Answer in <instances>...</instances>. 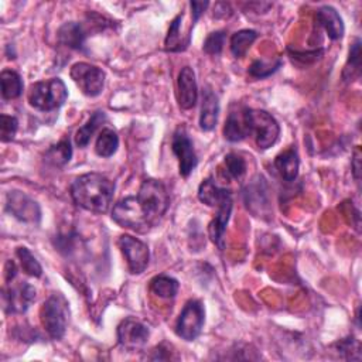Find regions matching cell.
Listing matches in <instances>:
<instances>
[{"label":"cell","mask_w":362,"mask_h":362,"mask_svg":"<svg viewBox=\"0 0 362 362\" xmlns=\"http://www.w3.org/2000/svg\"><path fill=\"white\" fill-rule=\"evenodd\" d=\"M115 195V182L99 173H86L71 184V197L82 209L93 214L109 211Z\"/></svg>","instance_id":"obj_1"},{"label":"cell","mask_w":362,"mask_h":362,"mask_svg":"<svg viewBox=\"0 0 362 362\" xmlns=\"http://www.w3.org/2000/svg\"><path fill=\"white\" fill-rule=\"evenodd\" d=\"M136 198L151 226H154L163 218L170 205V195L165 185L153 178L141 182Z\"/></svg>","instance_id":"obj_2"},{"label":"cell","mask_w":362,"mask_h":362,"mask_svg":"<svg viewBox=\"0 0 362 362\" xmlns=\"http://www.w3.org/2000/svg\"><path fill=\"white\" fill-rule=\"evenodd\" d=\"M68 98V90L61 78H51L33 83L27 92L28 103L41 112L59 109Z\"/></svg>","instance_id":"obj_3"},{"label":"cell","mask_w":362,"mask_h":362,"mask_svg":"<svg viewBox=\"0 0 362 362\" xmlns=\"http://www.w3.org/2000/svg\"><path fill=\"white\" fill-rule=\"evenodd\" d=\"M245 117L247 133L255 137V143L260 150H267L277 141L280 126L269 112L245 107Z\"/></svg>","instance_id":"obj_4"},{"label":"cell","mask_w":362,"mask_h":362,"mask_svg":"<svg viewBox=\"0 0 362 362\" xmlns=\"http://www.w3.org/2000/svg\"><path fill=\"white\" fill-rule=\"evenodd\" d=\"M41 324L52 339H61L68 325V303L61 294L49 296L40 308Z\"/></svg>","instance_id":"obj_5"},{"label":"cell","mask_w":362,"mask_h":362,"mask_svg":"<svg viewBox=\"0 0 362 362\" xmlns=\"http://www.w3.org/2000/svg\"><path fill=\"white\" fill-rule=\"evenodd\" d=\"M112 219L122 228L146 233L151 225L143 214L136 197H124L119 199L112 208Z\"/></svg>","instance_id":"obj_6"},{"label":"cell","mask_w":362,"mask_h":362,"mask_svg":"<svg viewBox=\"0 0 362 362\" xmlns=\"http://www.w3.org/2000/svg\"><path fill=\"white\" fill-rule=\"evenodd\" d=\"M205 322V308L202 301L199 300H188L182 307L177 321L174 331L177 337L184 341H194L199 337Z\"/></svg>","instance_id":"obj_7"},{"label":"cell","mask_w":362,"mask_h":362,"mask_svg":"<svg viewBox=\"0 0 362 362\" xmlns=\"http://www.w3.org/2000/svg\"><path fill=\"white\" fill-rule=\"evenodd\" d=\"M69 75L85 96L96 98L102 93L106 78L102 68L88 62H75L69 69Z\"/></svg>","instance_id":"obj_8"},{"label":"cell","mask_w":362,"mask_h":362,"mask_svg":"<svg viewBox=\"0 0 362 362\" xmlns=\"http://www.w3.org/2000/svg\"><path fill=\"white\" fill-rule=\"evenodd\" d=\"M35 300V288L27 281L6 283L1 290V305L7 314H24Z\"/></svg>","instance_id":"obj_9"},{"label":"cell","mask_w":362,"mask_h":362,"mask_svg":"<svg viewBox=\"0 0 362 362\" xmlns=\"http://www.w3.org/2000/svg\"><path fill=\"white\" fill-rule=\"evenodd\" d=\"M117 246L124 256L132 274H140L146 270L150 259V250L143 240L132 235H122L117 239Z\"/></svg>","instance_id":"obj_10"},{"label":"cell","mask_w":362,"mask_h":362,"mask_svg":"<svg viewBox=\"0 0 362 362\" xmlns=\"http://www.w3.org/2000/svg\"><path fill=\"white\" fill-rule=\"evenodd\" d=\"M171 150L178 160V171L180 174L187 178L197 167L198 158L194 150L192 140L189 139L188 133L185 132L184 126H180L173 133L171 139Z\"/></svg>","instance_id":"obj_11"},{"label":"cell","mask_w":362,"mask_h":362,"mask_svg":"<svg viewBox=\"0 0 362 362\" xmlns=\"http://www.w3.org/2000/svg\"><path fill=\"white\" fill-rule=\"evenodd\" d=\"M6 211L25 223L37 225L41 219L40 205L21 191L13 189L6 195Z\"/></svg>","instance_id":"obj_12"},{"label":"cell","mask_w":362,"mask_h":362,"mask_svg":"<svg viewBox=\"0 0 362 362\" xmlns=\"http://www.w3.org/2000/svg\"><path fill=\"white\" fill-rule=\"evenodd\" d=\"M150 337L148 327L133 318L127 317L117 325V341L127 351L141 349Z\"/></svg>","instance_id":"obj_13"},{"label":"cell","mask_w":362,"mask_h":362,"mask_svg":"<svg viewBox=\"0 0 362 362\" xmlns=\"http://www.w3.org/2000/svg\"><path fill=\"white\" fill-rule=\"evenodd\" d=\"M245 204L256 216L269 214L270 201L266 180L262 175L255 177L245 188Z\"/></svg>","instance_id":"obj_14"},{"label":"cell","mask_w":362,"mask_h":362,"mask_svg":"<svg viewBox=\"0 0 362 362\" xmlns=\"http://www.w3.org/2000/svg\"><path fill=\"white\" fill-rule=\"evenodd\" d=\"M177 100L181 109L189 110L197 105L198 86L195 72L191 66L181 68L177 79Z\"/></svg>","instance_id":"obj_15"},{"label":"cell","mask_w":362,"mask_h":362,"mask_svg":"<svg viewBox=\"0 0 362 362\" xmlns=\"http://www.w3.org/2000/svg\"><path fill=\"white\" fill-rule=\"evenodd\" d=\"M198 199L206 206L219 208L221 205L233 201L229 189L219 187L211 177L205 178L198 187Z\"/></svg>","instance_id":"obj_16"},{"label":"cell","mask_w":362,"mask_h":362,"mask_svg":"<svg viewBox=\"0 0 362 362\" xmlns=\"http://www.w3.org/2000/svg\"><path fill=\"white\" fill-rule=\"evenodd\" d=\"M315 21L325 30L327 35L331 40L335 41V40L342 38L344 31H345L344 21H342L339 13L334 7H331V6L320 7L315 14Z\"/></svg>","instance_id":"obj_17"},{"label":"cell","mask_w":362,"mask_h":362,"mask_svg":"<svg viewBox=\"0 0 362 362\" xmlns=\"http://www.w3.org/2000/svg\"><path fill=\"white\" fill-rule=\"evenodd\" d=\"M218 115H219V99L209 88H206L205 90H202L199 127L204 132L214 130L218 122Z\"/></svg>","instance_id":"obj_18"},{"label":"cell","mask_w":362,"mask_h":362,"mask_svg":"<svg viewBox=\"0 0 362 362\" xmlns=\"http://www.w3.org/2000/svg\"><path fill=\"white\" fill-rule=\"evenodd\" d=\"M274 168L279 173V175L287 181L291 182L297 178L298 175V168H300V158L297 148L294 146H290L284 151L276 156L274 158Z\"/></svg>","instance_id":"obj_19"},{"label":"cell","mask_w":362,"mask_h":362,"mask_svg":"<svg viewBox=\"0 0 362 362\" xmlns=\"http://www.w3.org/2000/svg\"><path fill=\"white\" fill-rule=\"evenodd\" d=\"M232 205L233 201L226 202L223 205H221L219 208H216V215L214 216V219L209 222L208 225V235L209 239L222 250L223 249V235L226 230V225L228 221L230 218V212H232Z\"/></svg>","instance_id":"obj_20"},{"label":"cell","mask_w":362,"mask_h":362,"mask_svg":"<svg viewBox=\"0 0 362 362\" xmlns=\"http://www.w3.org/2000/svg\"><path fill=\"white\" fill-rule=\"evenodd\" d=\"M247 136L249 133L245 117V107L240 110H232L228 115V119L223 126V137L230 143H236Z\"/></svg>","instance_id":"obj_21"},{"label":"cell","mask_w":362,"mask_h":362,"mask_svg":"<svg viewBox=\"0 0 362 362\" xmlns=\"http://www.w3.org/2000/svg\"><path fill=\"white\" fill-rule=\"evenodd\" d=\"M57 37L62 45L72 49H82L86 38V31L79 23L69 21L59 27Z\"/></svg>","instance_id":"obj_22"},{"label":"cell","mask_w":362,"mask_h":362,"mask_svg":"<svg viewBox=\"0 0 362 362\" xmlns=\"http://www.w3.org/2000/svg\"><path fill=\"white\" fill-rule=\"evenodd\" d=\"M182 20H184V14H181V13L173 18L168 33H167V37H165V41H164V47L167 51L180 52V51H184L189 45L191 37H187L185 34L181 33Z\"/></svg>","instance_id":"obj_23"},{"label":"cell","mask_w":362,"mask_h":362,"mask_svg":"<svg viewBox=\"0 0 362 362\" xmlns=\"http://www.w3.org/2000/svg\"><path fill=\"white\" fill-rule=\"evenodd\" d=\"M105 120H106L105 112L98 110V112L92 113L90 117L88 119V122H86L85 124H82V126L76 130V133H75V144H76L79 148H85V147L89 144V141H90L92 136L95 134V132L99 129V126H100Z\"/></svg>","instance_id":"obj_24"},{"label":"cell","mask_w":362,"mask_h":362,"mask_svg":"<svg viewBox=\"0 0 362 362\" xmlns=\"http://www.w3.org/2000/svg\"><path fill=\"white\" fill-rule=\"evenodd\" d=\"M0 83H1V98L4 100L16 99L23 93V79L16 71L3 69L0 74Z\"/></svg>","instance_id":"obj_25"},{"label":"cell","mask_w":362,"mask_h":362,"mask_svg":"<svg viewBox=\"0 0 362 362\" xmlns=\"http://www.w3.org/2000/svg\"><path fill=\"white\" fill-rule=\"evenodd\" d=\"M148 288L154 296H157L160 298H173V297H175V294L180 288V283L177 279H174L171 276L158 274L150 280Z\"/></svg>","instance_id":"obj_26"},{"label":"cell","mask_w":362,"mask_h":362,"mask_svg":"<svg viewBox=\"0 0 362 362\" xmlns=\"http://www.w3.org/2000/svg\"><path fill=\"white\" fill-rule=\"evenodd\" d=\"M257 33L255 30H239L232 34L229 47L235 58H242L249 51L250 45L256 41Z\"/></svg>","instance_id":"obj_27"},{"label":"cell","mask_w":362,"mask_h":362,"mask_svg":"<svg viewBox=\"0 0 362 362\" xmlns=\"http://www.w3.org/2000/svg\"><path fill=\"white\" fill-rule=\"evenodd\" d=\"M119 147V137L117 133L109 127L100 130L96 141H95V153L99 157L107 158L112 157Z\"/></svg>","instance_id":"obj_28"},{"label":"cell","mask_w":362,"mask_h":362,"mask_svg":"<svg viewBox=\"0 0 362 362\" xmlns=\"http://www.w3.org/2000/svg\"><path fill=\"white\" fill-rule=\"evenodd\" d=\"M72 157V147L69 139H62L57 144L51 146L45 153V161L55 165L62 167L65 165Z\"/></svg>","instance_id":"obj_29"},{"label":"cell","mask_w":362,"mask_h":362,"mask_svg":"<svg viewBox=\"0 0 362 362\" xmlns=\"http://www.w3.org/2000/svg\"><path fill=\"white\" fill-rule=\"evenodd\" d=\"M359 74H361V41L359 38H356L349 48V57L342 75L345 81H354L359 76Z\"/></svg>","instance_id":"obj_30"},{"label":"cell","mask_w":362,"mask_h":362,"mask_svg":"<svg viewBox=\"0 0 362 362\" xmlns=\"http://www.w3.org/2000/svg\"><path fill=\"white\" fill-rule=\"evenodd\" d=\"M16 256L20 260V266L23 272L31 277H40L42 274V267L34 255L24 246L16 249Z\"/></svg>","instance_id":"obj_31"},{"label":"cell","mask_w":362,"mask_h":362,"mask_svg":"<svg viewBox=\"0 0 362 362\" xmlns=\"http://www.w3.org/2000/svg\"><path fill=\"white\" fill-rule=\"evenodd\" d=\"M225 174L228 178L240 180L246 174V161L236 153H228L223 158Z\"/></svg>","instance_id":"obj_32"},{"label":"cell","mask_w":362,"mask_h":362,"mask_svg":"<svg viewBox=\"0 0 362 362\" xmlns=\"http://www.w3.org/2000/svg\"><path fill=\"white\" fill-rule=\"evenodd\" d=\"M281 65L280 59L276 61H264V59H256L250 64L247 72L250 76L256 78V79H262V78H267L270 76L273 72H276L279 69V66Z\"/></svg>","instance_id":"obj_33"},{"label":"cell","mask_w":362,"mask_h":362,"mask_svg":"<svg viewBox=\"0 0 362 362\" xmlns=\"http://www.w3.org/2000/svg\"><path fill=\"white\" fill-rule=\"evenodd\" d=\"M225 38L226 34L225 31H214L211 33L202 45V49L208 54V55H219L222 52L223 44H225Z\"/></svg>","instance_id":"obj_34"},{"label":"cell","mask_w":362,"mask_h":362,"mask_svg":"<svg viewBox=\"0 0 362 362\" xmlns=\"http://www.w3.org/2000/svg\"><path fill=\"white\" fill-rule=\"evenodd\" d=\"M18 129V120L14 116L8 115H0V140L3 143H7L14 139Z\"/></svg>","instance_id":"obj_35"},{"label":"cell","mask_w":362,"mask_h":362,"mask_svg":"<svg viewBox=\"0 0 362 362\" xmlns=\"http://www.w3.org/2000/svg\"><path fill=\"white\" fill-rule=\"evenodd\" d=\"M209 6L208 1H191L189 7H191V14H192V21H198V18L201 17V14L205 11V8Z\"/></svg>","instance_id":"obj_36"},{"label":"cell","mask_w":362,"mask_h":362,"mask_svg":"<svg viewBox=\"0 0 362 362\" xmlns=\"http://www.w3.org/2000/svg\"><path fill=\"white\" fill-rule=\"evenodd\" d=\"M352 170H354V177L355 180L359 182V178H361V150L359 147L355 148V153H354V160H352Z\"/></svg>","instance_id":"obj_37"},{"label":"cell","mask_w":362,"mask_h":362,"mask_svg":"<svg viewBox=\"0 0 362 362\" xmlns=\"http://www.w3.org/2000/svg\"><path fill=\"white\" fill-rule=\"evenodd\" d=\"M17 274V266L13 260H7L6 267H4V277H6V283H11L14 280Z\"/></svg>","instance_id":"obj_38"}]
</instances>
